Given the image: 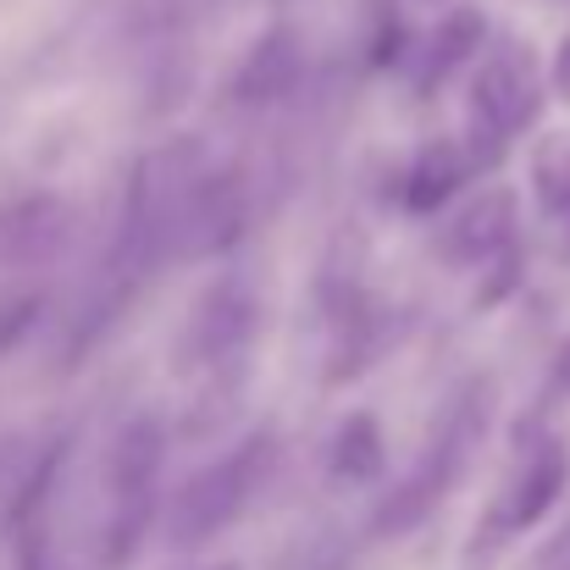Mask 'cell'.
Segmentation results:
<instances>
[{"instance_id": "obj_1", "label": "cell", "mask_w": 570, "mask_h": 570, "mask_svg": "<svg viewBox=\"0 0 570 570\" xmlns=\"http://www.w3.org/2000/svg\"><path fill=\"white\" fill-rule=\"evenodd\" d=\"M488 421H493V382L488 377L465 382V387L443 404V415H438V426H432L426 454L415 460V471L377 504V515H372V532H377V538H404L410 527H421V521L443 504V493L465 476L476 443L488 438Z\"/></svg>"}, {"instance_id": "obj_2", "label": "cell", "mask_w": 570, "mask_h": 570, "mask_svg": "<svg viewBox=\"0 0 570 570\" xmlns=\"http://www.w3.org/2000/svg\"><path fill=\"white\" fill-rule=\"evenodd\" d=\"M543 117V61L521 33H504L499 45H488V56L471 72L465 89V150L476 156V167H499L510 139L527 134Z\"/></svg>"}, {"instance_id": "obj_3", "label": "cell", "mask_w": 570, "mask_h": 570, "mask_svg": "<svg viewBox=\"0 0 570 570\" xmlns=\"http://www.w3.org/2000/svg\"><path fill=\"white\" fill-rule=\"evenodd\" d=\"M161 465H167V421L156 410L128 415L122 432L111 438V460H106V471H111V515H106V532H100L106 570H128L134 554L145 549Z\"/></svg>"}, {"instance_id": "obj_4", "label": "cell", "mask_w": 570, "mask_h": 570, "mask_svg": "<svg viewBox=\"0 0 570 570\" xmlns=\"http://www.w3.org/2000/svg\"><path fill=\"white\" fill-rule=\"evenodd\" d=\"M272 454H277V438H272V432H255V438H244L233 454H222L216 465L194 471L189 482L178 488L173 510H167V538H173V549H199V543L222 538V532L249 510V499L261 493V482H266V471H272Z\"/></svg>"}, {"instance_id": "obj_5", "label": "cell", "mask_w": 570, "mask_h": 570, "mask_svg": "<svg viewBox=\"0 0 570 570\" xmlns=\"http://www.w3.org/2000/svg\"><path fill=\"white\" fill-rule=\"evenodd\" d=\"M566 488H570L566 443H560V438L532 443L527 460H521V471H515V482H510L504 499L493 504V532H499V543H504V538H521V532H532V527H543V515L566 499Z\"/></svg>"}, {"instance_id": "obj_6", "label": "cell", "mask_w": 570, "mask_h": 570, "mask_svg": "<svg viewBox=\"0 0 570 570\" xmlns=\"http://www.w3.org/2000/svg\"><path fill=\"white\" fill-rule=\"evenodd\" d=\"M249 333H255V294L244 283H216L184 333V366L210 372V366L238 361L249 350Z\"/></svg>"}, {"instance_id": "obj_7", "label": "cell", "mask_w": 570, "mask_h": 570, "mask_svg": "<svg viewBox=\"0 0 570 570\" xmlns=\"http://www.w3.org/2000/svg\"><path fill=\"white\" fill-rule=\"evenodd\" d=\"M488 45H493V22H488V11H476V6H454V11H443V17L415 39V56H410V72H415L421 100H432L454 72H465L476 56H488Z\"/></svg>"}, {"instance_id": "obj_8", "label": "cell", "mask_w": 570, "mask_h": 570, "mask_svg": "<svg viewBox=\"0 0 570 570\" xmlns=\"http://www.w3.org/2000/svg\"><path fill=\"white\" fill-rule=\"evenodd\" d=\"M504 249H515V189H482L454 210V222L438 233V255L454 266H488Z\"/></svg>"}, {"instance_id": "obj_9", "label": "cell", "mask_w": 570, "mask_h": 570, "mask_svg": "<svg viewBox=\"0 0 570 570\" xmlns=\"http://www.w3.org/2000/svg\"><path fill=\"white\" fill-rule=\"evenodd\" d=\"M299 72H305V45H299V33H294L288 22H272V28L249 45V56L238 61L227 95H233L238 111H261V106H277L283 95H294Z\"/></svg>"}, {"instance_id": "obj_10", "label": "cell", "mask_w": 570, "mask_h": 570, "mask_svg": "<svg viewBox=\"0 0 570 570\" xmlns=\"http://www.w3.org/2000/svg\"><path fill=\"white\" fill-rule=\"evenodd\" d=\"M482 167H476V156L465 150V139H426L415 156H410V167H404V178H399V205L410 210V216H438V210H449L465 184L476 178Z\"/></svg>"}, {"instance_id": "obj_11", "label": "cell", "mask_w": 570, "mask_h": 570, "mask_svg": "<svg viewBox=\"0 0 570 570\" xmlns=\"http://www.w3.org/2000/svg\"><path fill=\"white\" fill-rule=\"evenodd\" d=\"M72 210L56 194H28L0 205V266H33L61 249Z\"/></svg>"}, {"instance_id": "obj_12", "label": "cell", "mask_w": 570, "mask_h": 570, "mask_svg": "<svg viewBox=\"0 0 570 570\" xmlns=\"http://www.w3.org/2000/svg\"><path fill=\"white\" fill-rule=\"evenodd\" d=\"M527 178H532V199L549 222H566L570 216V128H549L532 139V161H527Z\"/></svg>"}, {"instance_id": "obj_13", "label": "cell", "mask_w": 570, "mask_h": 570, "mask_svg": "<svg viewBox=\"0 0 570 570\" xmlns=\"http://www.w3.org/2000/svg\"><path fill=\"white\" fill-rule=\"evenodd\" d=\"M382 460H387V449H382V421L377 415H372V410L344 415L338 432H333V449H327L333 476H338V482H372V476L382 471Z\"/></svg>"}, {"instance_id": "obj_14", "label": "cell", "mask_w": 570, "mask_h": 570, "mask_svg": "<svg viewBox=\"0 0 570 570\" xmlns=\"http://www.w3.org/2000/svg\"><path fill=\"white\" fill-rule=\"evenodd\" d=\"M39 316V294H17V299H0V350H11L22 333H28V322Z\"/></svg>"}, {"instance_id": "obj_15", "label": "cell", "mask_w": 570, "mask_h": 570, "mask_svg": "<svg viewBox=\"0 0 570 570\" xmlns=\"http://www.w3.org/2000/svg\"><path fill=\"white\" fill-rule=\"evenodd\" d=\"M527 570H570V521L543 543V549H538V554H532V560H527Z\"/></svg>"}, {"instance_id": "obj_16", "label": "cell", "mask_w": 570, "mask_h": 570, "mask_svg": "<svg viewBox=\"0 0 570 570\" xmlns=\"http://www.w3.org/2000/svg\"><path fill=\"white\" fill-rule=\"evenodd\" d=\"M549 89L570 106V33L560 39V50H554V61H549Z\"/></svg>"}, {"instance_id": "obj_17", "label": "cell", "mask_w": 570, "mask_h": 570, "mask_svg": "<svg viewBox=\"0 0 570 570\" xmlns=\"http://www.w3.org/2000/svg\"><path fill=\"white\" fill-rule=\"evenodd\" d=\"M570 399V344L554 355V372H549V404H560Z\"/></svg>"}, {"instance_id": "obj_18", "label": "cell", "mask_w": 570, "mask_h": 570, "mask_svg": "<svg viewBox=\"0 0 570 570\" xmlns=\"http://www.w3.org/2000/svg\"><path fill=\"white\" fill-rule=\"evenodd\" d=\"M210 570H244V566H210Z\"/></svg>"}]
</instances>
